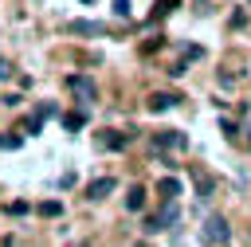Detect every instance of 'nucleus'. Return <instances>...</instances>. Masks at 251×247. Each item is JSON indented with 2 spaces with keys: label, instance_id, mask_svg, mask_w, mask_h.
<instances>
[{
  "label": "nucleus",
  "instance_id": "nucleus-1",
  "mask_svg": "<svg viewBox=\"0 0 251 247\" xmlns=\"http://www.w3.org/2000/svg\"><path fill=\"white\" fill-rule=\"evenodd\" d=\"M176 220H180V208H176L173 200H165V208L153 212V216L145 220V231H149V235H153V231H165V227H173Z\"/></svg>",
  "mask_w": 251,
  "mask_h": 247
},
{
  "label": "nucleus",
  "instance_id": "nucleus-2",
  "mask_svg": "<svg viewBox=\"0 0 251 247\" xmlns=\"http://www.w3.org/2000/svg\"><path fill=\"white\" fill-rule=\"evenodd\" d=\"M200 235H204V243H212V247H216V243H227V239H231V227H227V220H224V216H208Z\"/></svg>",
  "mask_w": 251,
  "mask_h": 247
},
{
  "label": "nucleus",
  "instance_id": "nucleus-3",
  "mask_svg": "<svg viewBox=\"0 0 251 247\" xmlns=\"http://www.w3.org/2000/svg\"><path fill=\"white\" fill-rule=\"evenodd\" d=\"M67 90H71L78 102H94V98H98V86H94L90 74H71V78H67Z\"/></svg>",
  "mask_w": 251,
  "mask_h": 247
},
{
  "label": "nucleus",
  "instance_id": "nucleus-4",
  "mask_svg": "<svg viewBox=\"0 0 251 247\" xmlns=\"http://www.w3.org/2000/svg\"><path fill=\"white\" fill-rule=\"evenodd\" d=\"M153 145H157V149H188V137L176 133V129H165V133L153 137Z\"/></svg>",
  "mask_w": 251,
  "mask_h": 247
},
{
  "label": "nucleus",
  "instance_id": "nucleus-5",
  "mask_svg": "<svg viewBox=\"0 0 251 247\" xmlns=\"http://www.w3.org/2000/svg\"><path fill=\"white\" fill-rule=\"evenodd\" d=\"M118 188V180L114 176H98V180H90L86 184V200H102V196H110Z\"/></svg>",
  "mask_w": 251,
  "mask_h": 247
},
{
  "label": "nucleus",
  "instance_id": "nucleus-6",
  "mask_svg": "<svg viewBox=\"0 0 251 247\" xmlns=\"http://www.w3.org/2000/svg\"><path fill=\"white\" fill-rule=\"evenodd\" d=\"M98 145H102V149H126V145H129V133H118V129H106V133L98 137Z\"/></svg>",
  "mask_w": 251,
  "mask_h": 247
},
{
  "label": "nucleus",
  "instance_id": "nucleus-7",
  "mask_svg": "<svg viewBox=\"0 0 251 247\" xmlns=\"http://www.w3.org/2000/svg\"><path fill=\"white\" fill-rule=\"evenodd\" d=\"M176 102H180L176 94H161V90H157V94H149V110H153V114H165V110H169V106H176Z\"/></svg>",
  "mask_w": 251,
  "mask_h": 247
},
{
  "label": "nucleus",
  "instance_id": "nucleus-8",
  "mask_svg": "<svg viewBox=\"0 0 251 247\" xmlns=\"http://www.w3.org/2000/svg\"><path fill=\"white\" fill-rule=\"evenodd\" d=\"M157 192H161L165 200H176V196H180V180H176V176H161V180H157Z\"/></svg>",
  "mask_w": 251,
  "mask_h": 247
},
{
  "label": "nucleus",
  "instance_id": "nucleus-9",
  "mask_svg": "<svg viewBox=\"0 0 251 247\" xmlns=\"http://www.w3.org/2000/svg\"><path fill=\"white\" fill-rule=\"evenodd\" d=\"M71 31H75V35H102L106 27H102V24H94V20H75V24H71Z\"/></svg>",
  "mask_w": 251,
  "mask_h": 247
},
{
  "label": "nucleus",
  "instance_id": "nucleus-10",
  "mask_svg": "<svg viewBox=\"0 0 251 247\" xmlns=\"http://www.w3.org/2000/svg\"><path fill=\"white\" fill-rule=\"evenodd\" d=\"M126 208H129V212H141V208H145V188H141V184H133V188L126 192Z\"/></svg>",
  "mask_w": 251,
  "mask_h": 247
},
{
  "label": "nucleus",
  "instance_id": "nucleus-11",
  "mask_svg": "<svg viewBox=\"0 0 251 247\" xmlns=\"http://www.w3.org/2000/svg\"><path fill=\"white\" fill-rule=\"evenodd\" d=\"M63 125L75 133V129H82V125H86V114H82V110H75V114H63Z\"/></svg>",
  "mask_w": 251,
  "mask_h": 247
},
{
  "label": "nucleus",
  "instance_id": "nucleus-12",
  "mask_svg": "<svg viewBox=\"0 0 251 247\" xmlns=\"http://www.w3.org/2000/svg\"><path fill=\"white\" fill-rule=\"evenodd\" d=\"M176 4H180V0H157V4H153V16H149V20H157V16H169V12L176 8Z\"/></svg>",
  "mask_w": 251,
  "mask_h": 247
},
{
  "label": "nucleus",
  "instance_id": "nucleus-13",
  "mask_svg": "<svg viewBox=\"0 0 251 247\" xmlns=\"http://www.w3.org/2000/svg\"><path fill=\"white\" fill-rule=\"evenodd\" d=\"M196 192H200V200H208V196H212V180H208L204 173H196Z\"/></svg>",
  "mask_w": 251,
  "mask_h": 247
},
{
  "label": "nucleus",
  "instance_id": "nucleus-14",
  "mask_svg": "<svg viewBox=\"0 0 251 247\" xmlns=\"http://www.w3.org/2000/svg\"><path fill=\"white\" fill-rule=\"evenodd\" d=\"M24 129H27V133H39V129H43V114H31V118L24 122Z\"/></svg>",
  "mask_w": 251,
  "mask_h": 247
},
{
  "label": "nucleus",
  "instance_id": "nucleus-15",
  "mask_svg": "<svg viewBox=\"0 0 251 247\" xmlns=\"http://www.w3.org/2000/svg\"><path fill=\"white\" fill-rule=\"evenodd\" d=\"M39 212H43V216H59V212H63V204H59V200H43V204H39Z\"/></svg>",
  "mask_w": 251,
  "mask_h": 247
},
{
  "label": "nucleus",
  "instance_id": "nucleus-16",
  "mask_svg": "<svg viewBox=\"0 0 251 247\" xmlns=\"http://www.w3.org/2000/svg\"><path fill=\"white\" fill-rule=\"evenodd\" d=\"M129 8H133L129 0H114V16H122V20H129Z\"/></svg>",
  "mask_w": 251,
  "mask_h": 247
},
{
  "label": "nucleus",
  "instance_id": "nucleus-17",
  "mask_svg": "<svg viewBox=\"0 0 251 247\" xmlns=\"http://www.w3.org/2000/svg\"><path fill=\"white\" fill-rule=\"evenodd\" d=\"M8 212H12V216H24V212H27V204H24V200H16V204H8Z\"/></svg>",
  "mask_w": 251,
  "mask_h": 247
},
{
  "label": "nucleus",
  "instance_id": "nucleus-18",
  "mask_svg": "<svg viewBox=\"0 0 251 247\" xmlns=\"http://www.w3.org/2000/svg\"><path fill=\"white\" fill-rule=\"evenodd\" d=\"M0 78H12V63L8 59H0Z\"/></svg>",
  "mask_w": 251,
  "mask_h": 247
},
{
  "label": "nucleus",
  "instance_id": "nucleus-19",
  "mask_svg": "<svg viewBox=\"0 0 251 247\" xmlns=\"http://www.w3.org/2000/svg\"><path fill=\"white\" fill-rule=\"evenodd\" d=\"M82 4H94V0H82Z\"/></svg>",
  "mask_w": 251,
  "mask_h": 247
}]
</instances>
